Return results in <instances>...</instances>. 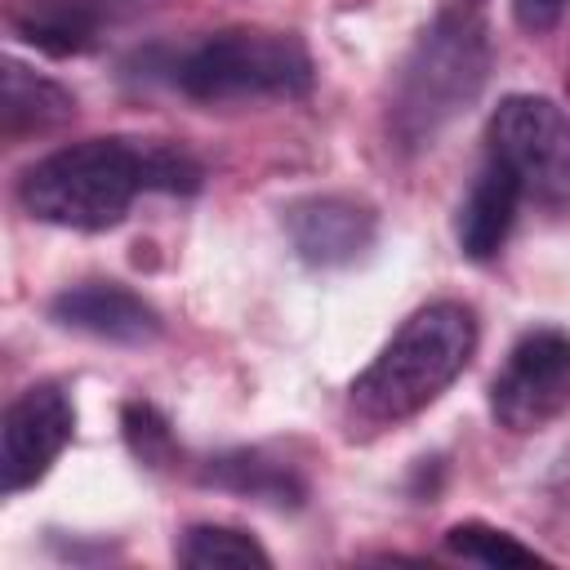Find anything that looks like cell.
Listing matches in <instances>:
<instances>
[{"mask_svg":"<svg viewBox=\"0 0 570 570\" xmlns=\"http://www.w3.org/2000/svg\"><path fill=\"white\" fill-rule=\"evenodd\" d=\"M205 169L174 142L156 138H85L58 147L22 169L18 205L49 227L107 232L116 227L142 191L191 196Z\"/></svg>","mask_w":570,"mask_h":570,"instance_id":"obj_1","label":"cell"},{"mask_svg":"<svg viewBox=\"0 0 570 570\" xmlns=\"http://www.w3.org/2000/svg\"><path fill=\"white\" fill-rule=\"evenodd\" d=\"M490 31L472 9L436 13L405 49L387 94V138L401 151L432 147L490 80Z\"/></svg>","mask_w":570,"mask_h":570,"instance_id":"obj_2","label":"cell"},{"mask_svg":"<svg viewBox=\"0 0 570 570\" xmlns=\"http://www.w3.org/2000/svg\"><path fill=\"white\" fill-rule=\"evenodd\" d=\"M476 352V316L468 303L441 298L401 321V330L383 343V352L352 383L356 419L387 428L428 410L472 361Z\"/></svg>","mask_w":570,"mask_h":570,"instance_id":"obj_3","label":"cell"},{"mask_svg":"<svg viewBox=\"0 0 570 570\" xmlns=\"http://www.w3.org/2000/svg\"><path fill=\"white\" fill-rule=\"evenodd\" d=\"M312 53L294 31L227 27L187 49L174 85L205 107L223 102H294L312 94Z\"/></svg>","mask_w":570,"mask_h":570,"instance_id":"obj_4","label":"cell"},{"mask_svg":"<svg viewBox=\"0 0 570 570\" xmlns=\"http://www.w3.org/2000/svg\"><path fill=\"white\" fill-rule=\"evenodd\" d=\"M490 160L512 174L525 200L570 205V116L543 94H508L490 116Z\"/></svg>","mask_w":570,"mask_h":570,"instance_id":"obj_5","label":"cell"},{"mask_svg":"<svg viewBox=\"0 0 570 570\" xmlns=\"http://www.w3.org/2000/svg\"><path fill=\"white\" fill-rule=\"evenodd\" d=\"M570 405V334L557 325L525 330L490 379V414L499 428L530 436Z\"/></svg>","mask_w":570,"mask_h":570,"instance_id":"obj_6","label":"cell"},{"mask_svg":"<svg viewBox=\"0 0 570 570\" xmlns=\"http://www.w3.org/2000/svg\"><path fill=\"white\" fill-rule=\"evenodd\" d=\"M76 432V405L62 383L22 387L0 419V490L22 494L58 463Z\"/></svg>","mask_w":570,"mask_h":570,"instance_id":"obj_7","label":"cell"},{"mask_svg":"<svg viewBox=\"0 0 570 570\" xmlns=\"http://www.w3.org/2000/svg\"><path fill=\"white\" fill-rule=\"evenodd\" d=\"M285 236L307 267H352L374 249L379 218L356 196L321 191L285 209Z\"/></svg>","mask_w":570,"mask_h":570,"instance_id":"obj_8","label":"cell"},{"mask_svg":"<svg viewBox=\"0 0 570 570\" xmlns=\"http://www.w3.org/2000/svg\"><path fill=\"white\" fill-rule=\"evenodd\" d=\"M49 321L76 334H89L98 343H116V347H147L165 334L160 312L134 294L120 281H80L67 285L62 294H53L49 303Z\"/></svg>","mask_w":570,"mask_h":570,"instance_id":"obj_9","label":"cell"},{"mask_svg":"<svg viewBox=\"0 0 570 570\" xmlns=\"http://www.w3.org/2000/svg\"><path fill=\"white\" fill-rule=\"evenodd\" d=\"M517 200H521V187L512 183V174L503 165L485 160L481 174L472 178V187L459 205V223H454L463 258L490 263L508 245V232L517 223Z\"/></svg>","mask_w":570,"mask_h":570,"instance_id":"obj_10","label":"cell"},{"mask_svg":"<svg viewBox=\"0 0 570 570\" xmlns=\"http://www.w3.org/2000/svg\"><path fill=\"white\" fill-rule=\"evenodd\" d=\"M200 481L214 485V490L267 503V508H303V499H307V481L298 476V468L285 463V459H272L267 450L214 454V459H205Z\"/></svg>","mask_w":570,"mask_h":570,"instance_id":"obj_11","label":"cell"},{"mask_svg":"<svg viewBox=\"0 0 570 570\" xmlns=\"http://www.w3.org/2000/svg\"><path fill=\"white\" fill-rule=\"evenodd\" d=\"M4 138H36V134H53L76 116V98L71 89H62L58 80L22 67V62H4Z\"/></svg>","mask_w":570,"mask_h":570,"instance_id":"obj_12","label":"cell"},{"mask_svg":"<svg viewBox=\"0 0 570 570\" xmlns=\"http://www.w3.org/2000/svg\"><path fill=\"white\" fill-rule=\"evenodd\" d=\"M9 27L18 40H27L53 58H76L98 45V18L71 0H22L9 13Z\"/></svg>","mask_w":570,"mask_h":570,"instance_id":"obj_13","label":"cell"},{"mask_svg":"<svg viewBox=\"0 0 570 570\" xmlns=\"http://www.w3.org/2000/svg\"><path fill=\"white\" fill-rule=\"evenodd\" d=\"M174 557L187 570H267L272 566V552L254 534L236 525H214V521L187 525Z\"/></svg>","mask_w":570,"mask_h":570,"instance_id":"obj_14","label":"cell"},{"mask_svg":"<svg viewBox=\"0 0 570 570\" xmlns=\"http://www.w3.org/2000/svg\"><path fill=\"white\" fill-rule=\"evenodd\" d=\"M445 548L463 561L490 566V570H508V566H543V557L534 548H525L517 534L485 525V521H459L445 530Z\"/></svg>","mask_w":570,"mask_h":570,"instance_id":"obj_15","label":"cell"},{"mask_svg":"<svg viewBox=\"0 0 570 570\" xmlns=\"http://www.w3.org/2000/svg\"><path fill=\"white\" fill-rule=\"evenodd\" d=\"M120 432H125L129 454H134L142 468H165V463L174 459L169 419H165L151 401H129V405L120 410Z\"/></svg>","mask_w":570,"mask_h":570,"instance_id":"obj_16","label":"cell"},{"mask_svg":"<svg viewBox=\"0 0 570 570\" xmlns=\"http://www.w3.org/2000/svg\"><path fill=\"white\" fill-rule=\"evenodd\" d=\"M566 9H570V0H512V18H517V27L530 31V36L552 31V27L566 18Z\"/></svg>","mask_w":570,"mask_h":570,"instance_id":"obj_17","label":"cell"}]
</instances>
